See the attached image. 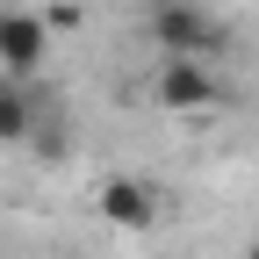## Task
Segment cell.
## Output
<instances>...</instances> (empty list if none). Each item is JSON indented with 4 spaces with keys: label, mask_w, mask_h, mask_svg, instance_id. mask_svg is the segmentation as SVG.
Here are the masks:
<instances>
[{
    "label": "cell",
    "mask_w": 259,
    "mask_h": 259,
    "mask_svg": "<svg viewBox=\"0 0 259 259\" xmlns=\"http://www.w3.org/2000/svg\"><path fill=\"white\" fill-rule=\"evenodd\" d=\"M44 51H51L44 15H22V8L0 15V79H29V72L44 65Z\"/></svg>",
    "instance_id": "obj_2"
},
{
    "label": "cell",
    "mask_w": 259,
    "mask_h": 259,
    "mask_svg": "<svg viewBox=\"0 0 259 259\" xmlns=\"http://www.w3.org/2000/svg\"><path fill=\"white\" fill-rule=\"evenodd\" d=\"M245 259H259V238H252V252H245Z\"/></svg>",
    "instance_id": "obj_7"
},
{
    "label": "cell",
    "mask_w": 259,
    "mask_h": 259,
    "mask_svg": "<svg viewBox=\"0 0 259 259\" xmlns=\"http://www.w3.org/2000/svg\"><path fill=\"white\" fill-rule=\"evenodd\" d=\"M158 101H166V108H216L223 87H216V72L202 58H166V65H158Z\"/></svg>",
    "instance_id": "obj_3"
},
{
    "label": "cell",
    "mask_w": 259,
    "mask_h": 259,
    "mask_svg": "<svg viewBox=\"0 0 259 259\" xmlns=\"http://www.w3.org/2000/svg\"><path fill=\"white\" fill-rule=\"evenodd\" d=\"M44 29H79V8H72V0H58V8H44Z\"/></svg>",
    "instance_id": "obj_6"
},
{
    "label": "cell",
    "mask_w": 259,
    "mask_h": 259,
    "mask_svg": "<svg viewBox=\"0 0 259 259\" xmlns=\"http://www.w3.org/2000/svg\"><path fill=\"white\" fill-rule=\"evenodd\" d=\"M151 36L166 44V58H202V65H209V58L223 51V29H216L202 8H187V0H166V8L151 15Z\"/></svg>",
    "instance_id": "obj_1"
},
{
    "label": "cell",
    "mask_w": 259,
    "mask_h": 259,
    "mask_svg": "<svg viewBox=\"0 0 259 259\" xmlns=\"http://www.w3.org/2000/svg\"><path fill=\"white\" fill-rule=\"evenodd\" d=\"M101 216L115 231H151L158 223V187L151 180H108L101 187Z\"/></svg>",
    "instance_id": "obj_4"
},
{
    "label": "cell",
    "mask_w": 259,
    "mask_h": 259,
    "mask_svg": "<svg viewBox=\"0 0 259 259\" xmlns=\"http://www.w3.org/2000/svg\"><path fill=\"white\" fill-rule=\"evenodd\" d=\"M36 130V101H29L22 79H0V144H22Z\"/></svg>",
    "instance_id": "obj_5"
}]
</instances>
